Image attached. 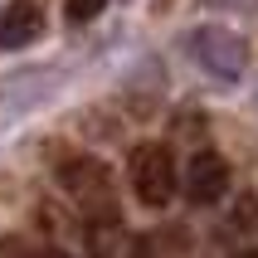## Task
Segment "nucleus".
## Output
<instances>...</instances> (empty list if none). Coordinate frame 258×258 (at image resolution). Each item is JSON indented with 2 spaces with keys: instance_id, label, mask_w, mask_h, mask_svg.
I'll list each match as a JSON object with an SVG mask.
<instances>
[{
  "instance_id": "obj_5",
  "label": "nucleus",
  "mask_w": 258,
  "mask_h": 258,
  "mask_svg": "<svg viewBox=\"0 0 258 258\" xmlns=\"http://www.w3.org/2000/svg\"><path fill=\"white\" fill-rule=\"evenodd\" d=\"M58 185H69L78 200L112 205V185H107V171H102L98 161H69V166H58Z\"/></svg>"
},
{
  "instance_id": "obj_4",
  "label": "nucleus",
  "mask_w": 258,
  "mask_h": 258,
  "mask_svg": "<svg viewBox=\"0 0 258 258\" xmlns=\"http://www.w3.org/2000/svg\"><path fill=\"white\" fill-rule=\"evenodd\" d=\"M44 34V15L29 5V0H15L0 10V54H15V49H25Z\"/></svg>"
},
{
  "instance_id": "obj_3",
  "label": "nucleus",
  "mask_w": 258,
  "mask_h": 258,
  "mask_svg": "<svg viewBox=\"0 0 258 258\" xmlns=\"http://www.w3.org/2000/svg\"><path fill=\"white\" fill-rule=\"evenodd\" d=\"M180 185H185L190 205H219L229 195V161L219 156V151H195V156L185 161Z\"/></svg>"
},
{
  "instance_id": "obj_8",
  "label": "nucleus",
  "mask_w": 258,
  "mask_h": 258,
  "mask_svg": "<svg viewBox=\"0 0 258 258\" xmlns=\"http://www.w3.org/2000/svg\"><path fill=\"white\" fill-rule=\"evenodd\" d=\"M234 258H258V244H253V248H244V253H234Z\"/></svg>"
},
{
  "instance_id": "obj_6",
  "label": "nucleus",
  "mask_w": 258,
  "mask_h": 258,
  "mask_svg": "<svg viewBox=\"0 0 258 258\" xmlns=\"http://www.w3.org/2000/svg\"><path fill=\"white\" fill-rule=\"evenodd\" d=\"M0 258H73L63 248H34V244H20V239H0Z\"/></svg>"
},
{
  "instance_id": "obj_2",
  "label": "nucleus",
  "mask_w": 258,
  "mask_h": 258,
  "mask_svg": "<svg viewBox=\"0 0 258 258\" xmlns=\"http://www.w3.org/2000/svg\"><path fill=\"white\" fill-rule=\"evenodd\" d=\"M132 195L146 210H166L175 195V156L161 142H142L132 151Z\"/></svg>"
},
{
  "instance_id": "obj_1",
  "label": "nucleus",
  "mask_w": 258,
  "mask_h": 258,
  "mask_svg": "<svg viewBox=\"0 0 258 258\" xmlns=\"http://www.w3.org/2000/svg\"><path fill=\"white\" fill-rule=\"evenodd\" d=\"M185 44H190V58H195L210 78H219V83H234V78L244 73V63H248L244 39H239L234 29H224V25H200V29H190Z\"/></svg>"
},
{
  "instance_id": "obj_7",
  "label": "nucleus",
  "mask_w": 258,
  "mask_h": 258,
  "mask_svg": "<svg viewBox=\"0 0 258 258\" xmlns=\"http://www.w3.org/2000/svg\"><path fill=\"white\" fill-rule=\"evenodd\" d=\"M107 10V0H69V20L73 25H88L93 15H102Z\"/></svg>"
}]
</instances>
